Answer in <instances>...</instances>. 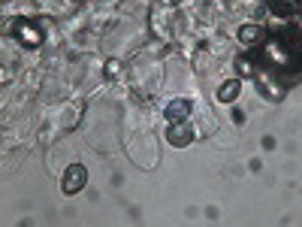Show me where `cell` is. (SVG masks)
<instances>
[{
  "instance_id": "obj_2",
  "label": "cell",
  "mask_w": 302,
  "mask_h": 227,
  "mask_svg": "<svg viewBox=\"0 0 302 227\" xmlns=\"http://www.w3.org/2000/svg\"><path fill=\"white\" fill-rule=\"evenodd\" d=\"M230 97H236V82H230V85L221 88V100H230Z\"/></svg>"
},
{
  "instance_id": "obj_1",
  "label": "cell",
  "mask_w": 302,
  "mask_h": 227,
  "mask_svg": "<svg viewBox=\"0 0 302 227\" xmlns=\"http://www.w3.org/2000/svg\"><path fill=\"white\" fill-rule=\"evenodd\" d=\"M82 182H85V170H82V167H73V170L67 173L63 191H70V194H73V191H79V185H82Z\"/></svg>"
}]
</instances>
